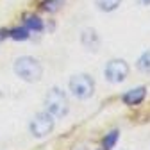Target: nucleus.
<instances>
[{
    "mask_svg": "<svg viewBox=\"0 0 150 150\" xmlns=\"http://www.w3.org/2000/svg\"><path fill=\"white\" fill-rule=\"evenodd\" d=\"M104 75L105 79L112 84H120L127 79L129 75V64L123 61V59H112L105 64L104 68Z\"/></svg>",
    "mask_w": 150,
    "mask_h": 150,
    "instance_id": "obj_4",
    "label": "nucleus"
},
{
    "mask_svg": "<svg viewBox=\"0 0 150 150\" xmlns=\"http://www.w3.org/2000/svg\"><path fill=\"white\" fill-rule=\"evenodd\" d=\"M45 104H47V111L54 118H63L68 115L70 111V102H68V97L66 93L59 88H52L48 91V95L45 98Z\"/></svg>",
    "mask_w": 150,
    "mask_h": 150,
    "instance_id": "obj_2",
    "label": "nucleus"
},
{
    "mask_svg": "<svg viewBox=\"0 0 150 150\" xmlns=\"http://www.w3.org/2000/svg\"><path fill=\"white\" fill-rule=\"evenodd\" d=\"M145 95H146V88L139 86V88H134V89H129L122 97V100L127 105H138V104H141L145 100Z\"/></svg>",
    "mask_w": 150,
    "mask_h": 150,
    "instance_id": "obj_6",
    "label": "nucleus"
},
{
    "mask_svg": "<svg viewBox=\"0 0 150 150\" xmlns=\"http://www.w3.org/2000/svg\"><path fill=\"white\" fill-rule=\"evenodd\" d=\"M82 45H84L88 50H97V48H98L100 40H98L97 32L93 30V29H86V30L82 32Z\"/></svg>",
    "mask_w": 150,
    "mask_h": 150,
    "instance_id": "obj_7",
    "label": "nucleus"
},
{
    "mask_svg": "<svg viewBox=\"0 0 150 150\" xmlns=\"http://www.w3.org/2000/svg\"><path fill=\"white\" fill-rule=\"evenodd\" d=\"M141 4H145V6H150V0H141Z\"/></svg>",
    "mask_w": 150,
    "mask_h": 150,
    "instance_id": "obj_14",
    "label": "nucleus"
},
{
    "mask_svg": "<svg viewBox=\"0 0 150 150\" xmlns=\"http://www.w3.org/2000/svg\"><path fill=\"white\" fill-rule=\"evenodd\" d=\"M25 27H27L29 30H36V32H40V30H43V22H41L38 16H27V20H25Z\"/></svg>",
    "mask_w": 150,
    "mask_h": 150,
    "instance_id": "obj_11",
    "label": "nucleus"
},
{
    "mask_svg": "<svg viewBox=\"0 0 150 150\" xmlns=\"http://www.w3.org/2000/svg\"><path fill=\"white\" fill-rule=\"evenodd\" d=\"M14 73L27 82H34L41 79L43 68L38 59L30 57V55H22V57H18L14 61Z\"/></svg>",
    "mask_w": 150,
    "mask_h": 150,
    "instance_id": "obj_1",
    "label": "nucleus"
},
{
    "mask_svg": "<svg viewBox=\"0 0 150 150\" xmlns=\"http://www.w3.org/2000/svg\"><path fill=\"white\" fill-rule=\"evenodd\" d=\"M63 2H64V0H41L43 7H45L47 11H50V13L57 11V9H59V7L63 6Z\"/></svg>",
    "mask_w": 150,
    "mask_h": 150,
    "instance_id": "obj_13",
    "label": "nucleus"
},
{
    "mask_svg": "<svg viewBox=\"0 0 150 150\" xmlns=\"http://www.w3.org/2000/svg\"><path fill=\"white\" fill-rule=\"evenodd\" d=\"M138 68L143 73H150V52H145L138 59Z\"/></svg>",
    "mask_w": 150,
    "mask_h": 150,
    "instance_id": "obj_12",
    "label": "nucleus"
},
{
    "mask_svg": "<svg viewBox=\"0 0 150 150\" xmlns=\"http://www.w3.org/2000/svg\"><path fill=\"white\" fill-rule=\"evenodd\" d=\"M52 130H54V116L48 111L36 115L34 120L30 122V132L36 138H45V136H48L52 132Z\"/></svg>",
    "mask_w": 150,
    "mask_h": 150,
    "instance_id": "obj_5",
    "label": "nucleus"
},
{
    "mask_svg": "<svg viewBox=\"0 0 150 150\" xmlns=\"http://www.w3.org/2000/svg\"><path fill=\"white\" fill-rule=\"evenodd\" d=\"M118 138H120V132H118V130H111L109 134H105V138H104V141H102V146H104V150H111L112 146L116 145Z\"/></svg>",
    "mask_w": 150,
    "mask_h": 150,
    "instance_id": "obj_9",
    "label": "nucleus"
},
{
    "mask_svg": "<svg viewBox=\"0 0 150 150\" xmlns=\"http://www.w3.org/2000/svg\"><path fill=\"white\" fill-rule=\"evenodd\" d=\"M70 91H71L73 97H77L81 100H86V98H89L93 95V91H95V81L86 73L73 75L70 79Z\"/></svg>",
    "mask_w": 150,
    "mask_h": 150,
    "instance_id": "obj_3",
    "label": "nucleus"
},
{
    "mask_svg": "<svg viewBox=\"0 0 150 150\" xmlns=\"http://www.w3.org/2000/svg\"><path fill=\"white\" fill-rule=\"evenodd\" d=\"M29 29L27 27H22V29H13V30H9V38H13L14 41H25L27 38H29Z\"/></svg>",
    "mask_w": 150,
    "mask_h": 150,
    "instance_id": "obj_10",
    "label": "nucleus"
},
{
    "mask_svg": "<svg viewBox=\"0 0 150 150\" xmlns=\"http://www.w3.org/2000/svg\"><path fill=\"white\" fill-rule=\"evenodd\" d=\"M120 4H122V0H97L98 9H100V11H105V13L115 11Z\"/></svg>",
    "mask_w": 150,
    "mask_h": 150,
    "instance_id": "obj_8",
    "label": "nucleus"
}]
</instances>
